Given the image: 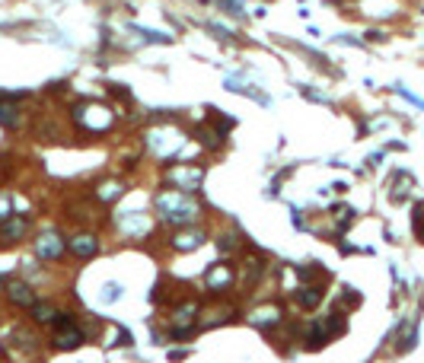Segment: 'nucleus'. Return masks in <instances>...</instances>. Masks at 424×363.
<instances>
[{
    "label": "nucleus",
    "instance_id": "0eeeda50",
    "mask_svg": "<svg viewBox=\"0 0 424 363\" xmlns=\"http://www.w3.org/2000/svg\"><path fill=\"white\" fill-rule=\"evenodd\" d=\"M201 242H204V233L201 230H185V233H179V236L173 239V246L182 248V252H191V248L201 246Z\"/></svg>",
    "mask_w": 424,
    "mask_h": 363
},
{
    "label": "nucleus",
    "instance_id": "ddd939ff",
    "mask_svg": "<svg viewBox=\"0 0 424 363\" xmlns=\"http://www.w3.org/2000/svg\"><path fill=\"white\" fill-rule=\"evenodd\" d=\"M0 284H3V277H0Z\"/></svg>",
    "mask_w": 424,
    "mask_h": 363
},
{
    "label": "nucleus",
    "instance_id": "9d476101",
    "mask_svg": "<svg viewBox=\"0 0 424 363\" xmlns=\"http://www.w3.org/2000/svg\"><path fill=\"white\" fill-rule=\"evenodd\" d=\"M0 124H7V128H17L19 124V112L13 106H3V99H0Z\"/></svg>",
    "mask_w": 424,
    "mask_h": 363
},
{
    "label": "nucleus",
    "instance_id": "20e7f679",
    "mask_svg": "<svg viewBox=\"0 0 424 363\" xmlns=\"http://www.w3.org/2000/svg\"><path fill=\"white\" fill-rule=\"evenodd\" d=\"M208 284L211 290H224V287H230L233 284V268H227V264H217V268H211L208 271Z\"/></svg>",
    "mask_w": 424,
    "mask_h": 363
},
{
    "label": "nucleus",
    "instance_id": "9b49d317",
    "mask_svg": "<svg viewBox=\"0 0 424 363\" xmlns=\"http://www.w3.org/2000/svg\"><path fill=\"white\" fill-rule=\"evenodd\" d=\"M195 331H198L195 325H182V328H173V338H185V341H189V338H195Z\"/></svg>",
    "mask_w": 424,
    "mask_h": 363
},
{
    "label": "nucleus",
    "instance_id": "f03ea898",
    "mask_svg": "<svg viewBox=\"0 0 424 363\" xmlns=\"http://www.w3.org/2000/svg\"><path fill=\"white\" fill-rule=\"evenodd\" d=\"M35 252H39V258H61V252H64V242H61V236L55 230H45L42 236H39V242H35Z\"/></svg>",
    "mask_w": 424,
    "mask_h": 363
},
{
    "label": "nucleus",
    "instance_id": "39448f33",
    "mask_svg": "<svg viewBox=\"0 0 424 363\" xmlns=\"http://www.w3.org/2000/svg\"><path fill=\"white\" fill-rule=\"evenodd\" d=\"M7 293H10V300H13V303H19V306H32L35 303L32 287H29V284H23V281H10L7 284Z\"/></svg>",
    "mask_w": 424,
    "mask_h": 363
},
{
    "label": "nucleus",
    "instance_id": "423d86ee",
    "mask_svg": "<svg viewBox=\"0 0 424 363\" xmlns=\"http://www.w3.org/2000/svg\"><path fill=\"white\" fill-rule=\"evenodd\" d=\"M26 226H29L26 220H7L3 226H0V242H17V239H23V236H26Z\"/></svg>",
    "mask_w": 424,
    "mask_h": 363
},
{
    "label": "nucleus",
    "instance_id": "f8f14e48",
    "mask_svg": "<svg viewBox=\"0 0 424 363\" xmlns=\"http://www.w3.org/2000/svg\"><path fill=\"white\" fill-rule=\"evenodd\" d=\"M220 7H224V10H230V13H236V17H240V13H242V7H240V3H236V0H220Z\"/></svg>",
    "mask_w": 424,
    "mask_h": 363
},
{
    "label": "nucleus",
    "instance_id": "7ed1b4c3",
    "mask_svg": "<svg viewBox=\"0 0 424 363\" xmlns=\"http://www.w3.org/2000/svg\"><path fill=\"white\" fill-rule=\"evenodd\" d=\"M67 248L80 258H93L99 252V239H96V236H74V239L67 242Z\"/></svg>",
    "mask_w": 424,
    "mask_h": 363
},
{
    "label": "nucleus",
    "instance_id": "6e6552de",
    "mask_svg": "<svg viewBox=\"0 0 424 363\" xmlns=\"http://www.w3.org/2000/svg\"><path fill=\"white\" fill-rule=\"evenodd\" d=\"M297 300H300V306H303V309H316L319 300H322V290H319V287H307V290H300V293H297Z\"/></svg>",
    "mask_w": 424,
    "mask_h": 363
},
{
    "label": "nucleus",
    "instance_id": "1a4fd4ad",
    "mask_svg": "<svg viewBox=\"0 0 424 363\" xmlns=\"http://www.w3.org/2000/svg\"><path fill=\"white\" fill-rule=\"evenodd\" d=\"M32 313H35V319H39V322H55V319H58L55 306L45 303V300H35V303H32Z\"/></svg>",
    "mask_w": 424,
    "mask_h": 363
},
{
    "label": "nucleus",
    "instance_id": "f257e3e1",
    "mask_svg": "<svg viewBox=\"0 0 424 363\" xmlns=\"http://www.w3.org/2000/svg\"><path fill=\"white\" fill-rule=\"evenodd\" d=\"M84 344V331L77 328V322L70 315H58L55 319V347L58 351H70V347Z\"/></svg>",
    "mask_w": 424,
    "mask_h": 363
}]
</instances>
